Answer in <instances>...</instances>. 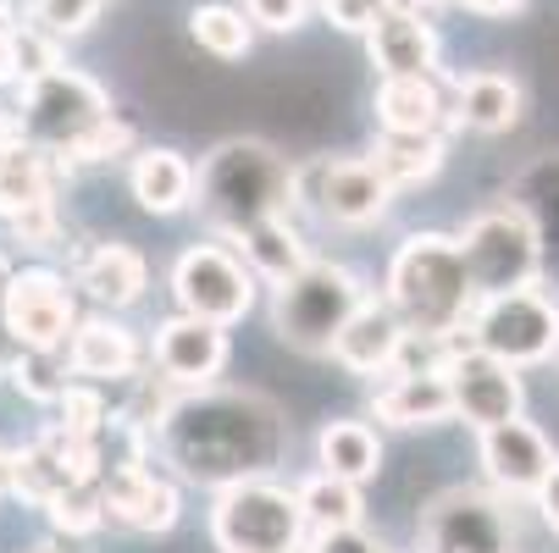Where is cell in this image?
Returning a JSON list of instances; mask_svg holds the SVG:
<instances>
[{
  "mask_svg": "<svg viewBox=\"0 0 559 553\" xmlns=\"http://www.w3.org/2000/svg\"><path fill=\"white\" fill-rule=\"evenodd\" d=\"M283 416L266 393H216L194 387L183 405L162 416V448L178 477L205 488L255 482L283 459Z\"/></svg>",
  "mask_w": 559,
  "mask_h": 553,
  "instance_id": "6da1fadb",
  "label": "cell"
},
{
  "mask_svg": "<svg viewBox=\"0 0 559 553\" xmlns=\"http://www.w3.org/2000/svg\"><path fill=\"white\" fill-rule=\"evenodd\" d=\"M194 205L200 216L238 239V232H250L261 221H277L288 216L294 194H299V172L288 167V155H277L266 139H222L205 167L194 172Z\"/></svg>",
  "mask_w": 559,
  "mask_h": 553,
  "instance_id": "7a4b0ae2",
  "label": "cell"
},
{
  "mask_svg": "<svg viewBox=\"0 0 559 553\" xmlns=\"http://www.w3.org/2000/svg\"><path fill=\"white\" fill-rule=\"evenodd\" d=\"M388 304L405 322V333H416L427 344H443L471 322L476 288H471V272L449 232H411L399 244V255L388 266Z\"/></svg>",
  "mask_w": 559,
  "mask_h": 553,
  "instance_id": "3957f363",
  "label": "cell"
},
{
  "mask_svg": "<svg viewBox=\"0 0 559 553\" xmlns=\"http://www.w3.org/2000/svg\"><path fill=\"white\" fill-rule=\"evenodd\" d=\"M366 304V288L338 261H310L299 277H288L272 299V327L299 354H333V338Z\"/></svg>",
  "mask_w": 559,
  "mask_h": 553,
  "instance_id": "277c9868",
  "label": "cell"
},
{
  "mask_svg": "<svg viewBox=\"0 0 559 553\" xmlns=\"http://www.w3.org/2000/svg\"><path fill=\"white\" fill-rule=\"evenodd\" d=\"M454 244H460L476 299L532 288L543 272V232H537L532 211H521V205H493L483 216H471Z\"/></svg>",
  "mask_w": 559,
  "mask_h": 553,
  "instance_id": "5b68a950",
  "label": "cell"
},
{
  "mask_svg": "<svg viewBox=\"0 0 559 553\" xmlns=\"http://www.w3.org/2000/svg\"><path fill=\"white\" fill-rule=\"evenodd\" d=\"M106 117H111L106 89L95 84L90 72H72V67H56L45 77H28L23 100H17L23 139L34 149H50V155H67L78 139H90Z\"/></svg>",
  "mask_w": 559,
  "mask_h": 553,
  "instance_id": "8992f818",
  "label": "cell"
},
{
  "mask_svg": "<svg viewBox=\"0 0 559 553\" xmlns=\"http://www.w3.org/2000/svg\"><path fill=\"white\" fill-rule=\"evenodd\" d=\"M211 537L222 553H299L305 515L288 488L255 477V482H233L216 493Z\"/></svg>",
  "mask_w": 559,
  "mask_h": 553,
  "instance_id": "52a82bcc",
  "label": "cell"
},
{
  "mask_svg": "<svg viewBox=\"0 0 559 553\" xmlns=\"http://www.w3.org/2000/svg\"><path fill=\"white\" fill-rule=\"evenodd\" d=\"M471 333H476V349L515 365V371L543 365L559 354V304L537 288L493 293L471 310Z\"/></svg>",
  "mask_w": 559,
  "mask_h": 553,
  "instance_id": "ba28073f",
  "label": "cell"
},
{
  "mask_svg": "<svg viewBox=\"0 0 559 553\" xmlns=\"http://www.w3.org/2000/svg\"><path fill=\"white\" fill-rule=\"evenodd\" d=\"M173 293H178L183 315H194V322L233 327L255 304V272L222 244H194L173 266Z\"/></svg>",
  "mask_w": 559,
  "mask_h": 553,
  "instance_id": "9c48e42d",
  "label": "cell"
},
{
  "mask_svg": "<svg viewBox=\"0 0 559 553\" xmlns=\"http://www.w3.org/2000/svg\"><path fill=\"white\" fill-rule=\"evenodd\" d=\"M421 553H515V520L488 493L449 488L421 515Z\"/></svg>",
  "mask_w": 559,
  "mask_h": 553,
  "instance_id": "30bf717a",
  "label": "cell"
},
{
  "mask_svg": "<svg viewBox=\"0 0 559 553\" xmlns=\"http://www.w3.org/2000/svg\"><path fill=\"white\" fill-rule=\"evenodd\" d=\"M438 371L449 382L454 416L471 421L476 432L521 416V376H515V365H504V360H493L483 349H454V354H443Z\"/></svg>",
  "mask_w": 559,
  "mask_h": 553,
  "instance_id": "8fae6325",
  "label": "cell"
},
{
  "mask_svg": "<svg viewBox=\"0 0 559 553\" xmlns=\"http://www.w3.org/2000/svg\"><path fill=\"white\" fill-rule=\"evenodd\" d=\"M78 327L72 315V293L56 272H23V277H7V333L23 344V349H39V354H56Z\"/></svg>",
  "mask_w": 559,
  "mask_h": 553,
  "instance_id": "7c38bea8",
  "label": "cell"
},
{
  "mask_svg": "<svg viewBox=\"0 0 559 553\" xmlns=\"http://www.w3.org/2000/svg\"><path fill=\"white\" fill-rule=\"evenodd\" d=\"M155 365L178 387H211L227 371V327L194 322V315H173L155 333Z\"/></svg>",
  "mask_w": 559,
  "mask_h": 553,
  "instance_id": "4fadbf2b",
  "label": "cell"
},
{
  "mask_svg": "<svg viewBox=\"0 0 559 553\" xmlns=\"http://www.w3.org/2000/svg\"><path fill=\"white\" fill-rule=\"evenodd\" d=\"M393 205V183L371 161H322L316 167V211L338 227H371Z\"/></svg>",
  "mask_w": 559,
  "mask_h": 553,
  "instance_id": "5bb4252c",
  "label": "cell"
},
{
  "mask_svg": "<svg viewBox=\"0 0 559 553\" xmlns=\"http://www.w3.org/2000/svg\"><path fill=\"white\" fill-rule=\"evenodd\" d=\"M100 509H106V520H117L128 531H167L178 520V488L150 477L139 459H122L100 482Z\"/></svg>",
  "mask_w": 559,
  "mask_h": 553,
  "instance_id": "9a60e30c",
  "label": "cell"
},
{
  "mask_svg": "<svg viewBox=\"0 0 559 553\" xmlns=\"http://www.w3.org/2000/svg\"><path fill=\"white\" fill-rule=\"evenodd\" d=\"M483 470L499 493H537L554 470V448L532 421H499L483 432Z\"/></svg>",
  "mask_w": 559,
  "mask_h": 553,
  "instance_id": "2e32d148",
  "label": "cell"
},
{
  "mask_svg": "<svg viewBox=\"0 0 559 553\" xmlns=\"http://www.w3.org/2000/svg\"><path fill=\"white\" fill-rule=\"evenodd\" d=\"M405 322L393 315V304H360L349 322H344V333L333 338V360L338 365H349V371H360V376H382L399 354H405Z\"/></svg>",
  "mask_w": 559,
  "mask_h": 553,
  "instance_id": "e0dca14e",
  "label": "cell"
},
{
  "mask_svg": "<svg viewBox=\"0 0 559 553\" xmlns=\"http://www.w3.org/2000/svg\"><path fill=\"white\" fill-rule=\"evenodd\" d=\"M371 410H377V421H388V426H438V421L454 416V399H449L443 371L427 365V371H399V376H388V382L377 387Z\"/></svg>",
  "mask_w": 559,
  "mask_h": 553,
  "instance_id": "ac0fdd59",
  "label": "cell"
},
{
  "mask_svg": "<svg viewBox=\"0 0 559 553\" xmlns=\"http://www.w3.org/2000/svg\"><path fill=\"white\" fill-rule=\"evenodd\" d=\"M128 189L150 216H178L183 205H194V167L178 149H139Z\"/></svg>",
  "mask_w": 559,
  "mask_h": 553,
  "instance_id": "d6986e66",
  "label": "cell"
},
{
  "mask_svg": "<svg viewBox=\"0 0 559 553\" xmlns=\"http://www.w3.org/2000/svg\"><path fill=\"white\" fill-rule=\"evenodd\" d=\"M366 45H371V67L382 77H405V72H432L438 67V34L421 17H388L382 12L371 23Z\"/></svg>",
  "mask_w": 559,
  "mask_h": 553,
  "instance_id": "ffe728a7",
  "label": "cell"
},
{
  "mask_svg": "<svg viewBox=\"0 0 559 553\" xmlns=\"http://www.w3.org/2000/svg\"><path fill=\"white\" fill-rule=\"evenodd\" d=\"M377 122H382V133H438L443 95L432 84V72L382 77L377 84Z\"/></svg>",
  "mask_w": 559,
  "mask_h": 553,
  "instance_id": "44dd1931",
  "label": "cell"
},
{
  "mask_svg": "<svg viewBox=\"0 0 559 553\" xmlns=\"http://www.w3.org/2000/svg\"><path fill=\"white\" fill-rule=\"evenodd\" d=\"M67 365L78 376H95V382H117L139 365V338L122 327V322H84L72 327V349H67Z\"/></svg>",
  "mask_w": 559,
  "mask_h": 553,
  "instance_id": "7402d4cb",
  "label": "cell"
},
{
  "mask_svg": "<svg viewBox=\"0 0 559 553\" xmlns=\"http://www.w3.org/2000/svg\"><path fill=\"white\" fill-rule=\"evenodd\" d=\"M521 84L510 72H471L460 77V122L476 128V133H510L521 122Z\"/></svg>",
  "mask_w": 559,
  "mask_h": 553,
  "instance_id": "603a6c76",
  "label": "cell"
},
{
  "mask_svg": "<svg viewBox=\"0 0 559 553\" xmlns=\"http://www.w3.org/2000/svg\"><path fill=\"white\" fill-rule=\"evenodd\" d=\"M316 459H322L328 477L338 482H371L377 465H382V443L366 421H328L322 432H316Z\"/></svg>",
  "mask_w": 559,
  "mask_h": 553,
  "instance_id": "cb8c5ba5",
  "label": "cell"
},
{
  "mask_svg": "<svg viewBox=\"0 0 559 553\" xmlns=\"http://www.w3.org/2000/svg\"><path fill=\"white\" fill-rule=\"evenodd\" d=\"M144 282H150V266L128 244H100L84 266H78V288H90V299H100L111 310H128L144 293Z\"/></svg>",
  "mask_w": 559,
  "mask_h": 553,
  "instance_id": "d4e9b609",
  "label": "cell"
},
{
  "mask_svg": "<svg viewBox=\"0 0 559 553\" xmlns=\"http://www.w3.org/2000/svg\"><path fill=\"white\" fill-rule=\"evenodd\" d=\"M50 189H56L50 149H34V144L0 149V216H7V221H17L23 211L45 205Z\"/></svg>",
  "mask_w": 559,
  "mask_h": 553,
  "instance_id": "484cf974",
  "label": "cell"
},
{
  "mask_svg": "<svg viewBox=\"0 0 559 553\" xmlns=\"http://www.w3.org/2000/svg\"><path fill=\"white\" fill-rule=\"evenodd\" d=\"M238 244H245V266H250L255 277L277 282V288L310 266V250H305L299 232L288 227V216L261 221V227H250V232H238Z\"/></svg>",
  "mask_w": 559,
  "mask_h": 553,
  "instance_id": "4316f807",
  "label": "cell"
},
{
  "mask_svg": "<svg viewBox=\"0 0 559 553\" xmlns=\"http://www.w3.org/2000/svg\"><path fill=\"white\" fill-rule=\"evenodd\" d=\"M7 482L23 493V498H34V504H50V498H61V493H72V488H84L67 470V454H61V437L56 432H45L34 448H23L17 459H7Z\"/></svg>",
  "mask_w": 559,
  "mask_h": 553,
  "instance_id": "83f0119b",
  "label": "cell"
},
{
  "mask_svg": "<svg viewBox=\"0 0 559 553\" xmlns=\"http://www.w3.org/2000/svg\"><path fill=\"white\" fill-rule=\"evenodd\" d=\"M366 161H371L393 189H411V183L438 178V167H443V139H438V133H382V139H377V155H366Z\"/></svg>",
  "mask_w": 559,
  "mask_h": 553,
  "instance_id": "f1b7e54d",
  "label": "cell"
},
{
  "mask_svg": "<svg viewBox=\"0 0 559 553\" xmlns=\"http://www.w3.org/2000/svg\"><path fill=\"white\" fill-rule=\"evenodd\" d=\"M294 504H299L305 526H316V531H333V526H360V515H366L360 488H355V482L328 477V470H316L310 482H299V488H294Z\"/></svg>",
  "mask_w": 559,
  "mask_h": 553,
  "instance_id": "f546056e",
  "label": "cell"
},
{
  "mask_svg": "<svg viewBox=\"0 0 559 553\" xmlns=\"http://www.w3.org/2000/svg\"><path fill=\"white\" fill-rule=\"evenodd\" d=\"M189 34L200 39V50H211L222 61L250 56V45H255V28H250V17L238 12V7H194Z\"/></svg>",
  "mask_w": 559,
  "mask_h": 553,
  "instance_id": "4dcf8cb0",
  "label": "cell"
},
{
  "mask_svg": "<svg viewBox=\"0 0 559 553\" xmlns=\"http://www.w3.org/2000/svg\"><path fill=\"white\" fill-rule=\"evenodd\" d=\"M56 405H61V426H56V432L84 437V443L100 437V426H106V405H100V393H95V387H67Z\"/></svg>",
  "mask_w": 559,
  "mask_h": 553,
  "instance_id": "1f68e13d",
  "label": "cell"
},
{
  "mask_svg": "<svg viewBox=\"0 0 559 553\" xmlns=\"http://www.w3.org/2000/svg\"><path fill=\"white\" fill-rule=\"evenodd\" d=\"M106 0H34V23L39 34L61 39V34H84L95 17H100Z\"/></svg>",
  "mask_w": 559,
  "mask_h": 553,
  "instance_id": "d6a6232c",
  "label": "cell"
},
{
  "mask_svg": "<svg viewBox=\"0 0 559 553\" xmlns=\"http://www.w3.org/2000/svg\"><path fill=\"white\" fill-rule=\"evenodd\" d=\"M45 509H50V526H56V531H72V537H90V531H100V520H106L100 493H90V488H72V493L50 498Z\"/></svg>",
  "mask_w": 559,
  "mask_h": 553,
  "instance_id": "836d02e7",
  "label": "cell"
},
{
  "mask_svg": "<svg viewBox=\"0 0 559 553\" xmlns=\"http://www.w3.org/2000/svg\"><path fill=\"white\" fill-rule=\"evenodd\" d=\"M128 144H133V128L117 122V117H106L90 139H78V144L67 149V161H111V155H122Z\"/></svg>",
  "mask_w": 559,
  "mask_h": 553,
  "instance_id": "e575fe53",
  "label": "cell"
},
{
  "mask_svg": "<svg viewBox=\"0 0 559 553\" xmlns=\"http://www.w3.org/2000/svg\"><path fill=\"white\" fill-rule=\"evenodd\" d=\"M245 17H250V28L294 34V28L310 17V0H245Z\"/></svg>",
  "mask_w": 559,
  "mask_h": 553,
  "instance_id": "d590c367",
  "label": "cell"
},
{
  "mask_svg": "<svg viewBox=\"0 0 559 553\" xmlns=\"http://www.w3.org/2000/svg\"><path fill=\"white\" fill-rule=\"evenodd\" d=\"M17 387L28 393V399H61V393H67V382L56 376L50 354H39V349H28V354L17 360Z\"/></svg>",
  "mask_w": 559,
  "mask_h": 553,
  "instance_id": "8d00e7d4",
  "label": "cell"
},
{
  "mask_svg": "<svg viewBox=\"0 0 559 553\" xmlns=\"http://www.w3.org/2000/svg\"><path fill=\"white\" fill-rule=\"evenodd\" d=\"M56 67H61L56 39H50V34H34V28H17V72H23V84H28V77L56 72Z\"/></svg>",
  "mask_w": 559,
  "mask_h": 553,
  "instance_id": "74e56055",
  "label": "cell"
},
{
  "mask_svg": "<svg viewBox=\"0 0 559 553\" xmlns=\"http://www.w3.org/2000/svg\"><path fill=\"white\" fill-rule=\"evenodd\" d=\"M322 17L344 34H371V23L382 12H377V0H322Z\"/></svg>",
  "mask_w": 559,
  "mask_h": 553,
  "instance_id": "f35d334b",
  "label": "cell"
},
{
  "mask_svg": "<svg viewBox=\"0 0 559 553\" xmlns=\"http://www.w3.org/2000/svg\"><path fill=\"white\" fill-rule=\"evenodd\" d=\"M305 553H382L360 526H333V531H316Z\"/></svg>",
  "mask_w": 559,
  "mask_h": 553,
  "instance_id": "ab89813d",
  "label": "cell"
},
{
  "mask_svg": "<svg viewBox=\"0 0 559 553\" xmlns=\"http://www.w3.org/2000/svg\"><path fill=\"white\" fill-rule=\"evenodd\" d=\"M12 227H17V239H23L28 250H50V244H56V205L45 200V205L23 211V216H17Z\"/></svg>",
  "mask_w": 559,
  "mask_h": 553,
  "instance_id": "60d3db41",
  "label": "cell"
},
{
  "mask_svg": "<svg viewBox=\"0 0 559 553\" xmlns=\"http://www.w3.org/2000/svg\"><path fill=\"white\" fill-rule=\"evenodd\" d=\"M0 84H23V72H17V28H12L7 7H0Z\"/></svg>",
  "mask_w": 559,
  "mask_h": 553,
  "instance_id": "b9f144b4",
  "label": "cell"
},
{
  "mask_svg": "<svg viewBox=\"0 0 559 553\" xmlns=\"http://www.w3.org/2000/svg\"><path fill=\"white\" fill-rule=\"evenodd\" d=\"M532 498H537V509H543L548 531L559 537V459H554V470H548V477H543V488H537Z\"/></svg>",
  "mask_w": 559,
  "mask_h": 553,
  "instance_id": "7bdbcfd3",
  "label": "cell"
},
{
  "mask_svg": "<svg viewBox=\"0 0 559 553\" xmlns=\"http://www.w3.org/2000/svg\"><path fill=\"white\" fill-rule=\"evenodd\" d=\"M465 12H476V17H510V12H521L526 0H460Z\"/></svg>",
  "mask_w": 559,
  "mask_h": 553,
  "instance_id": "ee69618b",
  "label": "cell"
},
{
  "mask_svg": "<svg viewBox=\"0 0 559 553\" xmlns=\"http://www.w3.org/2000/svg\"><path fill=\"white\" fill-rule=\"evenodd\" d=\"M432 7V0H377V12H388V17H421Z\"/></svg>",
  "mask_w": 559,
  "mask_h": 553,
  "instance_id": "f6af8a7d",
  "label": "cell"
},
{
  "mask_svg": "<svg viewBox=\"0 0 559 553\" xmlns=\"http://www.w3.org/2000/svg\"><path fill=\"white\" fill-rule=\"evenodd\" d=\"M0 488H7V454H0Z\"/></svg>",
  "mask_w": 559,
  "mask_h": 553,
  "instance_id": "bcb514c9",
  "label": "cell"
}]
</instances>
